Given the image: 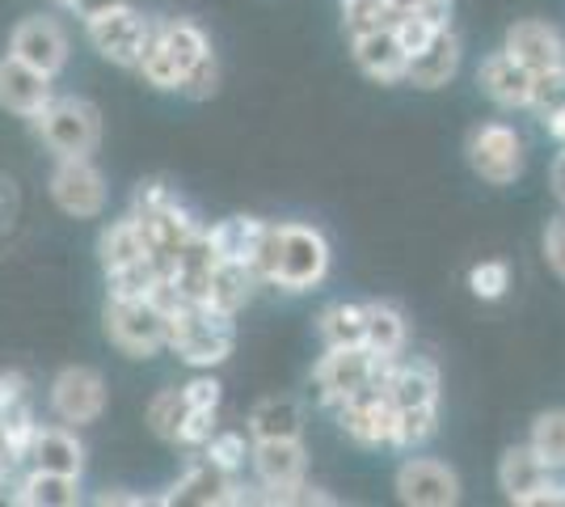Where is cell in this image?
I'll return each instance as SVG.
<instances>
[{
  "mask_svg": "<svg viewBox=\"0 0 565 507\" xmlns=\"http://www.w3.org/2000/svg\"><path fill=\"white\" fill-rule=\"evenodd\" d=\"M236 326L228 314H220L203 300H182L169 309V335L166 347L182 363L199 368V372H212L215 363H224L233 356Z\"/></svg>",
  "mask_w": 565,
  "mask_h": 507,
  "instance_id": "1",
  "label": "cell"
},
{
  "mask_svg": "<svg viewBox=\"0 0 565 507\" xmlns=\"http://www.w3.org/2000/svg\"><path fill=\"white\" fill-rule=\"evenodd\" d=\"M34 131L55 157H94L102 145V110L85 97H51L34 115Z\"/></svg>",
  "mask_w": 565,
  "mask_h": 507,
  "instance_id": "2",
  "label": "cell"
},
{
  "mask_svg": "<svg viewBox=\"0 0 565 507\" xmlns=\"http://www.w3.org/2000/svg\"><path fill=\"white\" fill-rule=\"evenodd\" d=\"M102 321H106V338L115 342L122 356H131V360H148V356L166 351L169 314L152 296H136V300L110 296Z\"/></svg>",
  "mask_w": 565,
  "mask_h": 507,
  "instance_id": "3",
  "label": "cell"
},
{
  "mask_svg": "<svg viewBox=\"0 0 565 507\" xmlns=\"http://www.w3.org/2000/svg\"><path fill=\"white\" fill-rule=\"evenodd\" d=\"M330 275V242L312 224H279V266L275 288L308 292Z\"/></svg>",
  "mask_w": 565,
  "mask_h": 507,
  "instance_id": "4",
  "label": "cell"
},
{
  "mask_svg": "<svg viewBox=\"0 0 565 507\" xmlns=\"http://www.w3.org/2000/svg\"><path fill=\"white\" fill-rule=\"evenodd\" d=\"M249 461H254V474L266 495H249L245 504H287L296 486H305L308 474V453L300 435H287V440H254L249 444Z\"/></svg>",
  "mask_w": 565,
  "mask_h": 507,
  "instance_id": "5",
  "label": "cell"
},
{
  "mask_svg": "<svg viewBox=\"0 0 565 507\" xmlns=\"http://www.w3.org/2000/svg\"><path fill=\"white\" fill-rule=\"evenodd\" d=\"M131 216L140 224L143 254L161 266V275H169L173 263H178V254H182V245L199 233V220L190 216V208L178 199V191L166 194V199L152 203V208H143V212H131Z\"/></svg>",
  "mask_w": 565,
  "mask_h": 507,
  "instance_id": "6",
  "label": "cell"
},
{
  "mask_svg": "<svg viewBox=\"0 0 565 507\" xmlns=\"http://www.w3.org/2000/svg\"><path fill=\"white\" fill-rule=\"evenodd\" d=\"M106 377L89 368V363H72L64 372H55V381L47 389V406L55 414V423L64 427H89L106 414Z\"/></svg>",
  "mask_w": 565,
  "mask_h": 507,
  "instance_id": "7",
  "label": "cell"
},
{
  "mask_svg": "<svg viewBox=\"0 0 565 507\" xmlns=\"http://www.w3.org/2000/svg\"><path fill=\"white\" fill-rule=\"evenodd\" d=\"M47 191L51 203L72 220H97L106 212V178L94 157H55Z\"/></svg>",
  "mask_w": 565,
  "mask_h": 507,
  "instance_id": "8",
  "label": "cell"
},
{
  "mask_svg": "<svg viewBox=\"0 0 565 507\" xmlns=\"http://www.w3.org/2000/svg\"><path fill=\"white\" fill-rule=\"evenodd\" d=\"M85 34L102 60H110L118 68H136L143 55V43L152 34V22L143 18L136 4H118V9H106L85 22Z\"/></svg>",
  "mask_w": 565,
  "mask_h": 507,
  "instance_id": "9",
  "label": "cell"
},
{
  "mask_svg": "<svg viewBox=\"0 0 565 507\" xmlns=\"http://www.w3.org/2000/svg\"><path fill=\"white\" fill-rule=\"evenodd\" d=\"M469 166L490 187H511L523 173V140L507 123H481L469 136Z\"/></svg>",
  "mask_w": 565,
  "mask_h": 507,
  "instance_id": "10",
  "label": "cell"
},
{
  "mask_svg": "<svg viewBox=\"0 0 565 507\" xmlns=\"http://www.w3.org/2000/svg\"><path fill=\"white\" fill-rule=\"evenodd\" d=\"M363 385H372V351L359 347H326V356L312 372V398L333 411L342 398L359 393Z\"/></svg>",
  "mask_w": 565,
  "mask_h": 507,
  "instance_id": "11",
  "label": "cell"
},
{
  "mask_svg": "<svg viewBox=\"0 0 565 507\" xmlns=\"http://www.w3.org/2000/svg\"><path fill=\"white\" fill-rule=\"evenodd\" d=\"M333 414H338L342 432L351 435L354 444H363V448H380V444H388V440H393V419H397V406L388 402L384 385H363L359 393L342 398V402L333 406Z\"/></svg>",
  "mask_w": 565,
  "mask_h": 507,
  "instance_id": "12",
  "label": "cell"
},
{
  "mask_svg": "<svg viewBox=\"0 0 565 507\" xmlns=\"http://www.w3.org/2000/svg\"><path fill=\"white\" fill-rule=\"evenodd\" d=\"M68 30L55 22V18H22L9 34V55H18L22 64L39 68L47 76H60L68 68Z\"/></svg>",
  "mask_w": 565,
  "mask_h": 507,
  "instance_id": "13",
  "label": "cell"
},
{
  "mask_svg": "<svg viewBox=\"0 0 565 507\" xmlns=\"http://www.w3.org/2000/svg\"><path fill=\"white\" fill-rule=\"evenodd\" d=\"M157 504H190V507H224V504H241V486H236V474L220 469L212 457L194 453L182 478L169 486Z\"/></svg>",
  "mask_w": 565,
  "mask_h": 507,
  "instance_id": "14",
  "label": "cell"
},
{
  "mask_svg": "<svg viewBox=\"0 0 565 507\" xmlns=\"http://www.w3.org/2000/svg\"><path fill=\"white\" fill-rule=\"evenodd\" d=\"M397 499L409 507H451L460 504V478L448 461L409 457L397 469Z\"/></svg>",
  "mask_w": 565,
  "mask_h": 507,
  "instance_id": "15",
  "label": "cell"
},
{
  "mask_svg": "<svg viewBox=\"0 0 565 507\" xmlns=\"http://www.w3.org/2000/svg\"><path fill=\"white\" fill-rule=\"evenodd\" d=\"M51 81H55V76L30 68V64H22L18 55H0V106H4L9 115L34 119L51 97H55Z\"/></svg>",
  "mask_w": 565,
  "mask_h": 507,
  "instance_id": "16",
  "label": "cell"
},
{
  "mask_svg": "<svg viewBox=\"0 0 565 507\" xmlns=\"http://www.w3.org/2000/svg\"><path fill=\"white\" fill-rule=\"evenodd\" d=\"M351 55H354V64H359V73L380 81V85H397V81H405L409 55H405V47L397 43L393 25H376V30H359V34H351Z\"/></svg>",
  "mask_w": 565,
  "mask_h": 507,
  "instance_id": "17",
  "label": "cell"
},
{
  "mask_svg": "<svg viewBox=\"0 0 565 507\" xmlns=\"http://www.w3.org/2000/svg\"><path fill=\"white\" fill-rule=\"evenodd\" d=\"M507 55H515L523 68H532V73H544V68H565V39L557 25L548 22H536V18H527V22H515L507 30Z\"/></svg>",
  "mask_w": 565,
  "mask_h": 507,
  "instance_id": "18",
  "label": "cell"
},
{
  "mask_svg": "<svg viewBox=\"0 0 565 507\" xmlns=\"http://www.w3.org/2000/svg\"><path fill=\"white\" fill-rule=\"evenodd\" d=\"M30 469H51V474H81L85 469V444L76 427L64 423H39V432L30 440V453H25Z\"/></svg>",
  "mask_w": 565,
  "mask_h": 507,
  "instance_id": "19",
  "label": "cell"
},
{
  "mask_svg": "<svg viewBox=\"0 0 565 507\" xmlns=\"http://www.w3.org/2000/svg\"><path fill=\"white\" fill-rule=\"evenodd\" d=\"M477 85L494 97L502 110H523L527 97H532V68H523L515 55H507V51H494V55L481 60Z\"/></svg>",
  "mask_w": 565,
  "mask_h": 507,
  "instance_id": "20",
  "label": "cell"
},
{
  "mask_svg": "<svg viewBox=\"0 0 565 507\" xmlns=\"http://www.w3.org/2000/svg\"><path fill=\"white\" fill-rule=\"evenodd\" d=\"M456 73H460V39L451 34V25L439 30L423 51H414L405 64V81L418 89H444Z\"/></svg>",
  "mask_w": 565,
  "mask_h": 507,
  "instance_id": "21",
  "label": "cell"
},
{
  "mask_svg": "<svg viewBox=\"0 0 565 507\" xmlns=\"http://www.w3.org/2000/svg\"><path fill=\"white\" fill-rule=\"evenodd\" d=\"M388 402L405 411V406H439V372L430 360H393V372L384 381Z\"/></svg>",
  "mask_w": 565,
  "mask_h": 507,
  "instance_id": "22",
  "label": "cell"
},
{
  "mask_svg": "<svg viewBox=\"0 0 565 507\" xmlns=\"http://www.w3.org/2000/svg\"><path fill=\"white\" fill-rule=\"evenodd\" d=\"M81 495V474H51V469H30L13 483V504L18 507H76Z\"/></svg>",
  "mask_w": 565,
  "mask_h": 507,
  "instance_id": "23",
  "label": "cell"
},
{
  "mask_svg": "<svg viewBox=\"0 0 565 507\" xmlns=\"http://www.w3.org/2000/svg\"><path fill=\"white\" fill-rule=\"evenodd\" d=\"M544 478H553V469L544 465L541 453H536L532 444H515V448H507V453H502V465H498V486L507 490V499H511V504H527V495H532Z\"/></svg>",
  "mask_w": 565,
  "mask_h": 507,
  "instance_id": "24",
  "label": "cell"
},
{
  "mask_svg": "<svg viewBox=\"0 0 565 507\" xmlns=\"http://www.w3.org/2000/svg\"><path fill=\"white\" fill-rule=\"evenodd\" d=\"M254 288H258V279H254L249 263H224V258H215L212 279H207V300H203V305H212L220 314L236 317L254 300Z\"/></svg>",
  "mask_w": 565,
  "mask_h": 507,
  "instance_id": "25",
  "label": "cell"
},
{
  "mask_svg": "<svg viewBox=\"0 0 565 507\" xmlns=\"http://www.w3.org/2000/svg\"><path fill=\"white\" fill-rule=\"evenodd\" d=\"M262 229L266 220L258 216H228V220H215L207 229V242H212V254L224 258V263H249L254 245H258Z\"/></svg>",
  "mask_w": 565,
  "mask_h": 507,
  "instance_id": "26",
  "label": "cell"
},
{
  "mask_svg": "<svg viewBox=\"0 0 565 507\" xmlns=\"http://www.w3.org/2000/svg\"><path fill=\"white\" fill-rule=\"evenodd\" d=\"M305 432V411L296 398H262L249 411V440H287Z\"/></svg>",
  "mask_w": 565,
  "mask_h": 507,
  "instance_id": "27",
  "label": "cell"
},
{
  "mask_svg": "<svg viewBox=\"0 0 565 507\" xmlns=\"http://www.w3.org/2000/svg\"><path fill=\"white\" fill-rule=\"evenodd\" d=\"M97 258H102V271H118V266L143 258L140 224H136V216H131V212H127V216H118V220H110V224L102 229V237H97Z\"/></svg>",
  "mask_w": 565,
  "mask_h": 507,
  "instance_id": "28",
  "label": "cell"
},
{
  "mask_svg": "<svg viewBox=\"0 0 565 507\" xmlns=\"http://www.w3.org/2000/svg\"><path fill=\"white\" fill-rule=\"evenodd\" d=\"M363 347H367L372 356H401V347H405V317H401L397 305H384V300H372V305H367Z\"/></svg>",
  "mask_w": 565,
  "mask_h": 507,
  "instance_id": "29",
  "label": "cell"
},
{
  "mask_svg": "<svg viewBox=\"0 0 565 507\" xmlns=\"http://www.w3.org/2000/svg\"><path fill=\"white\" fill-rule=\"evenodd\" d=\"M157 34H161V43H166L169 60L178 64V73L186 76L207 51H212V43H207V34L199 30L194 22H186V18H173V22H157Z\"/></svg>",
  "mask_w": 565,
  "mask_h": 507,
  "instance_id": "30",
  "label": "cell"
},
{
  "mask_svg": "<svg viewBox=\"0 0 565 507\" xmlns=\"http://www.w3.org/2000/svg\"><path fill=\"white\" fill-rule=\"evenodd\" d=\"M166 284L161 266L152 263L148 254L136 258V263L118 266V271H106V292L118 296V300H136V296H157V288Z\"/></svg>",
  "mask_w": 565,
  "mask_h": 507,
  "instance_id": "31",
  "label": "cell"
},
{
  "mask_svg": "<svg viewBox=\"0 0 565 507\" xmlns=\"http://www.w3.org/2000/svg\"><path fill=\"white\" fill-rule=\"evenodd\" d=\"M363 321H367V305H351V300H338L330 305L317 330H321V342L326 347H359L363 342Z\"/></svg>",
  "mask_w": 565,
  "mask_h": 507,
  "instance_id": "32",
  "label": "cell"
},
{
  "mask_svg": "<svg viewBox=\"0 0 565 507\" xmlns=\"http://www.w3.org/2000/svg\"><path fill=\"white\" fill-rule=\"evenodd\" d=\"M439 432V406H405L393 419V448H423L430 435Z\"/></svg>",
  "mask_w": 565,
  "mask_h": 507,
  "instance_id": "33",
  "label": "cell"
},
{
  "mask_svg": "<svg viewBox=\"0 0 565 507\" xmlns=\"http://www.w3.org/2000/svg\"><path fill=\"white\" fill-rule=\"evenodd\" d=\"M186 393L182 385L178 389H161L152 402H148V427L152 435H161L166 444H178V427H182V419H186Z\"/></svg>",
  "mask_w": 565,
  "mask_h": 507,
  "instance_id": "34",
  "label": "cell"
},
{
  "mask_svg": "<svg viewBox=\"0 0 565 507\" xmlns=\"http://www.w3.org/2000/svg\"><path fill=\"white\" fill-rule=\"evenodd\" d=\"M34 432H39V419H34V411H30V402H22V406H13V411L0 414V448L18 461V465H25V453H30Z\"/></svg>",
  "mask_w": 565,
  "mask_h": 507,
  "instance_id": "35",
  "label": "cell"
},
{
  "mask_svg": "<svg viewBox=\"0 0 565 507\" xmlns=\"http://www.w3.org/2000/svg\"><path fill=\"white\" fill-rule=\"evenodd\" d=\"M548 469H562L565 465V411H544L532 423V440H527Z\"/></svg>",
  "mask_w": 565,
  "mask_h": 507,
  "instance_id": "36",
  "label": "cell"
},
{
  "mask_svg": "<svg viewBox=\"0 0 565 507\" xmlns=\"http://www.w3.org/2000/svg\"><path fill=\"white\" fill-rule=\"evenodd\" d=\"M249 444H254V440H245L241 432H220V427H215V435L199 448V453H203V457H212L220 469L236 474V469L245 465V457H249Z\"/></svg>",
  "mask_w": 565,
  "mask_h": 507,
  "instance_id": "37",
  "label": "cell"
},
{
  "mask_svg": "<svg viewBox=\"0 0 565 507\" xmlns=\"http://www.w3.org/2000/svg\"><path fill=\"white\" fill-rule=\"evenodd\" d=\"M469 288L477 300H498L502 292L511 288V266L502 263V258H486V263H477L469 271Z\"/></svg>",
  "mask_w": 565,
  "mask_h": 507,
  "instance_id": "38",
  "label": "cell"
},
{
  "mask_svg": "<svg viewBox=\"0 0 565 507\" xmlns=\"http://www.w3.org/2000/svg\"><path fill=\"white\" fill-rule=\"evenodd\" d=\"M527 106H532L536 115H548V110L565 106V68L532 73V97H527Z\"/></svg>",
  "mask_w": 565,
  "mask_h": 507,
  "instance_id": "39",
  "label": "cell"
},
{
  "mask_svg": "<svg viewBox=\"0 0 565 507\" xmlns=\"http://www.w3.org/2000/svg\"><path fill=\"white\" fill-rule=\"evenodd\" d=\"M215 89H220V64H215V51H207V55L182 76L178 94H186L190 102H207V97H215Z\"/></svg>",
  "mask_w": 565,
  "mask_h": 507,
  "instance_id": "40",
  "label": "cell"
},
{
  "mask_svg": "<svg viewBox=\"0 0 565 507\" xmlns=\"http://www.w3.org/2000/svg\"><path fill=\"white\" fill-rule=\"evenodd\" d=\"M393 34H397V43L405 47V55H414V51H423L439 30L426 22V18H418L414 9H401L397 22H393Z\"/></svg>",
  "mask_w": 565,
  "mask_h": 507,
  "instance_id": "41",
  "label": "cell"
},
{
  "mask_svg": "<svg viewBox=\"0 0 565 507\" xmlns=\"http://www.w3.org/2000/svg\"><path fill=\"white\" fill-rule=\"evenodd\" d=\"M215 427H220V423H215V411H186L182 427H178V444L190 448V453H199L215 435Z\"/></svg>",
  "mask_w": 565,
  "mask_h": 507,
  "instance_id": "42",
  "label": "cell"
},
{
  "mask_svg": "<svg viewBox=\"0 0 565 507\" xmlns=\"http://www.w3.org/2000/svg\"><path fill=\"white\" fill-rule=\"evenodd\" d=\"M182 393H186V406H190V411H220L224 385L215 381L212 372H199L194 381H186V385H182Z\"/></svg>",
  "mask_w": 565,
  "mask_h": 507,
  "instance_id": "43",
  "label": "cell"
},
{
  "mask_svg": "<svg viewBox=\"0 0 565 507\" xmlns=\"http://www.w3.org/2000/svg\"><path fill=\"white\" fill-rule=\"evenodd\" d=\"M544 258L565 279V216L548 220V229H544Z\"/></svg>",
  "mask_w": 565,
  "mask_h": 507,
  "instance_id": "44",
  "label": "cell"
},
{
  "mask_svg": "<svg viewBox=\"0 0 565 507\" xmlns=\"http://www.w3.org/2000/svg\"><path fill=\"white\" fill-rule=\"evenodd\" d=\"M30 402V381L22 372H0V414Z\"/></svg>",
  "mask_w": 565,
  "mask_h": 507,
  "instance_id": "45",
  "label": "cell"
},
{
  "mask_svg": "<svg viewBox=\"0 0 565 507\" xmlns=\"http://www.w3.org/2000/svg\"><path fill=\"white\" fill-rule=\"evenodd\" d=\"M418 18L435 25V30H448L451 25V0H418V4H409Z\"/></svg>",
  "mask_w": 565,
  "mask_h": 507,
  "instance_id": "46",
  "label": "cell"
},
{
  "mask_svg": "<svg viewBox=\"0 0 565 507\" xmlns=\"http://www.w3.org/2000/svg\"><path fill=\"white\" fill-rule=\"evenodd\" d=\"M72 13L81 18V22H89L97 13H106V9H118V4H136V0H64Z\"/></svg>",
  "mask_w": 565,
  "mask_h": 507,
  "instance_id": "47",
  "label": "cell"
},
{
  "mask_svg": "<svg viewBox=\"0 0 565 507\" xmlns=\"http://www.w3.org/2000/svg\"><path fill=\"white\" fill-rule=\"evenodd\" d=\"M541 119H544V127H548V136H553V140L565 148V106L548 110V115H541Z\"/></svg>",
  "mask_w": 565,
  "mask_h": 507,
  "instance_id": "48",
  "label": "cell"
},
{
  "mask_svg": "<svg viewBox=\"0 0 565 507\" xmlns=\"http://www.w3.org/2000/svg\"><path fill=\"white\" fill-rule=\"evenodd\" d=\"M553 191H557V199L565 203V148L557 152V161H553Z\"/></svg>",
  "mask_w": 565,
  "mask_h": 507,
  "instance_id": "49",
  "label": "cell"
},
{
  "mask_svg": "<svg viewBox=\"0 0 565 507\" xmlns=\"http://www.w3.org/2000/svg\"><path fill=\"white\" fill-rule=\"evenodd\" d=\"M397 4H401V9H409V4H418V0H397Z\"/></svg>",
  "mask_w": 565,
  "mask_h": 507,
  "instance_id": "50",
  "label": "cell"
},
{
  "mask_svg": "<svg viewBox=\"0 0 565 507\" xmlns=\"http://www.w3.org/2000/svg\"><path fill=\"white\" fill-rule=\"evenodd\" d=\"M60 4H64V0H60Z\"/></svg>",
  "mask_w": 565,
  "mask_h": 507,
  "instance_id": "51",
  "label": "cell"
}]
</instances>
